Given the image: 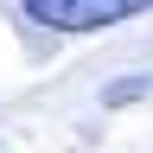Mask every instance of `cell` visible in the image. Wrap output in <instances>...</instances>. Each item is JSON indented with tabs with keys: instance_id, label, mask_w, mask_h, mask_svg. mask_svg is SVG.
I'll return each instance as SVG.
<instances>
[{
	"instance_id": "obj_1",
	"label": "cell",
	"mask_w": 153,
	"mask_h": 153,
	"mask_svg": "<svg viewBox=\"0 0 153 153\" xmlns=\"http://www.w3.org/2000/svg\"><path fill=\"white\" fill-rule=\"evenodd\" d=\"M26 13L38 19V26H57V32H89V26L134 19L147 7H140V0H26Z\"/></svg>"
}]
</instances>
